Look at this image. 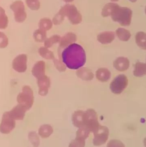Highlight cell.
<instances>
[{
  "label": "cell",
  "mask_w": 146,
  "mask_h": 147,
  "mask_svg": "<svg viewBox=\"0 0 146 147\" xmlns=\"http://www.w3.org/2000/svg\"><path fill=\"white\" fill-rule=\"evenodd\" d=\"M52 26V22L50 19L47 18H43L39 22V27L40 29L44 31L49 30Z\"/></svg>",
  "instance_id": "21"
},
{
  "label": "cell",
  "mask_w": 146,
  "mask_h": 147,
  "mask_svg": "<svg viewBox=\"0 0 146 147\" xmlns=\"http://www.w3.org/2000/svg\"><path fill=\"white\" fill-rule=\"evenodd\" d=\"M66 3H70L73 2L74 0H63Z\"/></svg>",
  "instance_id": "30"
},
{
  "label": "cell",
  "mask_w": 146,
  "mask_h": 147,
  "mask_svg": "<svg viewBox=\"0 0 146 147\" xmlns=\"http://www.w3.org/2000/svg\"><path fill=\"white\" fill-rule=\"evenodd\" d=\"M118 4L114 3H109L104 5L102 10V15L104 17L111 16L114 9Z\"/></svg>",
  "instance_id": "19"
},
{
  "label": "cell",
  "mask_w": 146,
  "mask_h": 147,
  "mask_svg": "<svg viewBox=\"0 0 146 147\" xmlns=\"http://www.w3.org/2000/svg\"><path fill=\"white\" fill-rule=\"evenodd\" d=\"M107 147H125L123 143L118 140H110L107 145Z\"/></svg>",
  "instance_id": "29"
},
{
  "label": "cell",
  "mask_w": 146,
  "mask_h": 147,
  "mask_svg": "<svg viewBox=\"0 0 146 147\" xmlns=\"http://www.w3.org/2000/svg\"><path fill=\"white\" fill-rule=\"evenodd\" d=\"M83 112L82 111L75 112L72 117V121L73 125L77 127H83Z\"/></svg>",
  "instance_id": "17"
},
{
  "label": "cell",
  "mask_w": 146,
  "mask_h": 147,
  "mask_svg": "<svg viewBox=\"0 0 146 147\" xmlns=\"http://www.w3.org/2000/svg\"><path fill=\"white\" fill-rule=\"evenodd\" d=\"M8 45V39L5 34L0 32V48H4Z\"/></svg>",
  "instance_id": "28"
},
{
  "label": "cell",
  "mask_w": 146,
  "mask_h": 147,
  "mask_svg": "<svg viewBox=\"0 0 146 147\" xmlns=\"http://www.w3.org/2000/svg\"><path fill=\"white\" fill-rule=\"evenodd\" d=\"M15 120L10 115L9 111L4 112L0 124V132L3 134H9L15 128Z\"/></svg>",
  "instance_id": "9"
},
{
  "label": "cell",
  "mask_w": 146,
  "mask_h": 147,
  "mask_svg": "<svg viewBox=\"0 0 146 147\" xmlns=\"http://www.w3.org/2000/svg\"><path fill=\"white\" fill-rule=\"evenodd\" d=\"M10 8L14 13L15 20L16 22L22 23L27 18L25 5L21 1H17L10 5Z\"/></svg>",
  "instance_id": "7"
},
{
  "label": "cell",
  "mask_w": 146,
  "mask_h": 147,
  "mask_svg": "<svg viewBox=\"0 0 146 147\" xmlns=\"http://www.w3.org/2000/svg\"><path fill=\"white\" fill-rule=\"evenodd\" d=\"M34 37L37 41H43L46 37V32L44 30L38 29L36 30L34 33Z\"/></svg>",
  "instance_id": "25"
},
{
  "label": "cell",
  "mask_w": 146,
  "mask_h": 147,
  "mask_svg": "<svg viewBox=\"0 0 146 147\" xmlns=\"http://www.w3.org/2000/svg\"><path fill=\"white\" fill-rule=\"evenodd\" d=\"M17 100L19 104L24 106L27 110L31 109L33 103L34 97L32 90L29 86L23 87L22 92L17 96Z\"/></svg>",
  "instance_id": "5"
},
{
  "label": "cell",
  "mask_w": 146,
  "mask_h": 147,
  "mask_svg": "<svg viewBox=\"0 0 146 147\" xmlns=\"http://www.w3.org/2000/svg\"><path fill=\"white\" fill-rule=\"evenodd\" d=\"M135 41L139 47L143 50H146V34L140 32L136 34Z\"/></svg>",
  "instance_id": "14"
},
{
  "label": "cell",
  "mask_w": 146,
  "mask_h": 147,
  "mask_svg": "<svg viewBox=\"0 0 146 147\" xmlns=\"http://www.w3.org/2000/svg\"><path fill=\"white\" fill-rule=\"evenodd\" d=\"M90 132V131L87 128L85 127H82L79 128L76 132V137L85 140L89 137Z\"/></svg>",
  "instance_id": "22"
},
{
  "label": "cell",
  "mask_w": 146,
  "mask_h": 147,
  "mask_svg": "<svg viewBox=\"0 0 146 147\" xmlns=\"http://www.w3.org/2000/svg\"><path fill=\"white\" fill-rule=\"evenodd\" d=\"M53 132V128L50 125L45 124L42 125L40 127L38 134L42 138H47L52 134Z\"/></svg>",
  "instance_id": "15"
},
{
  "label": "cell",
  "mask_w": 146,
  "mask_h": 147,
  "mask_svg": "<svg viewBox=\"0 0 146 147\" xmlns=\"http://www.w3.org/2000/svg\"><path fill=\"white\" fill-rule=\"evenodd\" d=\"M85 146V140L81 138L76 137L75 140L70 143L69 147H84Z\"/></svg>",
  "instance_id": "26"
},
{
  "label": "cell",
  "mask_w": 146,
  "mask_h": 147,
  "mask_svg": "<svg viewBox=\"0 0 146 147\" xmlns=\"http://www.w3.org/2000/svg\"><path fill=\"white\" fill-rule=\"evenodd\" d=\"M27 57L25 54H21L17 56L13 60L12 67L17 72L22 73L27 69Z\"/></svg>",
  "instance_id": "10"
},
{
  "label": "cell",
  "mask_w": 146,
  "mask_h": 147,
  "mask_svg": "<svg viewBox=\"0 0 146 147\" xmlns=\"http://www.w3.org/2000/svg\"><path fill=\"white\" fill-rule=\"evenodd\" d=\"M62 57L64 63L71 69H77L83 67L86 61V55L83 48L75 43L64 50Z\"/></svg>",
  "instance_id": "1"
},
{
  "label": "cell",
  "mask_w": 146,
  "mask_h": 147,
  "mask_svg": "<svg viewBox=\"0 0 146 147\" xmlns=\"http://www.w3.org/2000/svg\"><path fill=\"white\" fill-rule=\"evenodd\" d=\"M60 10L73 25H77L82 22V16L74 5L66 4Z\"/></svg>",
  "instance_id": "3"
},
{
  "label": "cell",
  "mask_w": 146,
  "mask_h": 147,
  "mask_svg": "<svg viewBox=\"0 0 146 147\" xmlns=\"http://www.w3.org/2000/svg\"><path fill=\"white\" fill-rule=\"evenodd\" d=\"M119 0H111V1H112L113 2H116L118 1H119Z\"/></svg>",
  "instance_id": "33"
},
{
  "label": "cell",
  "mask_w": 146,
  "mask_h": 147,
  "mask_svg": "<svg viewBox=\"0 0 146 147\" xmlns=\"http://www.w3.org/2000/svg\"><path fill=\"white\" fill-rule=\"evenodd\" d=\"M65 17V16L60 9L59 12L55 15L53 18V20H52L53 23L55 25H59L63 22V21L64 20Z\"/></svg>",
  "instance_id": "27"
},
{
  "label": "cell",
  "mask_w": 146,
  "mask_h": 147,
  "mask_svg": "<svg viewBox=\"0 0 146 147\" xmlns=\"http://www.w3.org/2000/svg\"><path fill=\"white\" fill-rule=\"evenodd\" d=\"M116 34L120 40L123 41H128L131 37V34L129 31L121 28L116 30Z\"/></svg>",
  "instance_id": "18"
},
{
  "label": "cell",
  "mask_w": 146,
  "mask_h": 147,
  "mask_svg": "<svg viewBox=\"0 0 146 147\" xmlns=\"http://www.w3.org/2000/svg\"><path fill=\"white\" fill-rule=\"evenodd\" d=\"M93 144L95 146H100L106 143L108 139L109 131L105 126L100 125L94 133Z\"/></svg>",
  "instance_id": "8"
},
{
  "label": "cell",
  "mask_w": 146,
  "mask_h": 147,
  "mask_svg": "<svg viewBox=\"0 0 146 147\" xmlns=\"http://www.w3.org/2000/svg\"><path fill=\"white\" fill-rule=\"evenodd\" d=\"M28 7L33 10H37L40 7V2L39 0H26Z\"/></svg>",
  "instance_id": "24"
},
{
  "label": "cell",
  "mask_w": 146,
  "mask_h": 147,
  "mask_svg": "<svg viewBox=\"0 0 146 147\" xmlns=\"http://www.w3.org/2000/svg\"><path fill=\"white\" fill-rule=\"evenodd\" d=\"M133 74L137 77H141L146 75V64L138 62L135 64Z\"/></svg>",
  "instance_id": "16"
},
{
  "label": "cell",
  "mask_w": 146,
  "mask_h": 147,
  "mask_svg": "<svg viewBox=\"0 0 146 147\" xmlns=\"http://www.w3.org/2000/svg\"><path fill=\"white\" fill-rule=\"evenodd\" d=\"M8 24V19L5 14V11L0 7V29H4L7 28Z\"/></svg>",
  "instance_id": "20"
},
{
  "label": "cell",
  "mask_w": 146,
  "mask_h": 147,
  "mask_svg": "<svg viewBox=\"0 0 146 147\" xmlns=\"http://www.w3.org/2000/svg\"><path fill=\"white\" fill-rule=\"evenodd\" d=\"M129 1H130L131 2H132L134 3L135 2H136L137 0H129Z\"/></svg>",
  "instance_id": "32"
},
{
  "label": "cell",
  "mask_w": 146,
  "mask_h": 147,
  "mask_svg": "<svg viewBox=\"0 0 146 147\" xmlns=\"http://www.w3.org/2000/svg\"><path fill=\"white\" fill-rule=\"evenodd\" d=\"M28 138L34 146L38 147L39 146L40 143V139L35 132H32L29 133Z\"/></svg>",
  "instance_id": "23"
},
{
  "label": "cell",
  "mask_w": 146,
  "mask_h": 147,
  "mask_svg": "<svg viewBox=\"0 0 146 147\" xmlns=\"http://www.w3.org/2000/svg\"><path fill=\"white\" fill-rule=\"evenodd\" d=\"M132 15L133 12L130 9L117 5L111 16L114 21L118 22L121 26H127L131 24Z\"/></svg>",
  "instance_id": "2"
},
{
  "label": "cell",
  "mask_w": 146,
  "mask_h": 147,
  "mask_svg": "<svg viewBox=\"0 0 146 147\" xmlns=\"http://www.w3.org/2000/svg\"><path fill=\"white\" fill-rule=\"evenodd\" d=\"M83 127L87 128L92 133L99 127L100 125L98 121L96 113L94 111L89 110L86 112H83Z\"/></svg>",
  "instance_id": "4"
},
{
  "label": "cell",
  "mask_w": 146,
  "mask_h": 147,
  "mask_svg": "<svg viewBox=\"0 0 146 147\" xmlns=\"http://www.w3.org/2000/svg\"><path fill=\"white\" fill-rule=\"evenodd\" d=\"M145 13L146 14V7H145Z\"/></svg>",
  "instance_id": "34"
},
{
  "label": "cell",
  "mask_w": 146,
  "mask_h": 147,
  "mask_svg": "<svg viewBox=\"0 0 146 147\" xmlns=\"http://www.w3.org/2000/svg\"><path fill=\"white\" fill-rule=\"evenodd\" d=\"M115 38V34L114 32H106L100 34L98 36V39L100 42L103 44L110 43Z\"/></svg>",
  "instance_id": "13"
},
{
  "label": "cell",
  "mask_w": 146,
  "mask_h": 147,
  "mask_svg": "<svg viewBox=\"0 0 146 147\" xmlns=\"http://www.w3.org/2000/svg\"><path fill=\"white\" fill-rule=\"evenodd\" d=\"M128 84V80L126 76L124 74H120L110 83V89L114 94H120L126 88Z\"/></svg>",
  "instance_id": "6"
},
{
  "label": "cell",
  "mask_w": 146,
  "mask_h": 147,
  "mask_svg": "<svg viewBox=\"0 0 146 147\" xmlns=\"http://www.w3.org/2000/svg\"><path fill=\"white\" fill-rule=\"evenodd\" d=\"M26 111L27 110L25 107L19 104L14 107L9 113L15 120H22Z\"/></svg>",
  "instance_id": "11"
},
{
  "label": "cell",
  "mask_w": 146,
  "mask_h": 147,
  "mask_svg": "<svg viewBox=\"0 0 146 147\" xmlns=\"http://www.w3.org/2000/svg\"><path fill=\"white\" fill-rule=\"evenodd\" d=\"M144 146L145 147H146V138H145L144 140Z\"/></svg>",
  "instance_id": "31"
},
{
  "label": "cell",
  "mask_w": 146,
  "mask_h": 147,
  "mask_svg": "<svg viewBox=\"0 0 146 147\" xmlns=\"http://www.w3.org/2000/svg\"><path fill=\"white\" fill-rule=\"evenodd\" d=\"M129 60L127 58L120 57L117 58L114 62V67L120 71H125L129 67Z\"/></svg>",
  "instance_id": "12"
}]
</instances>
